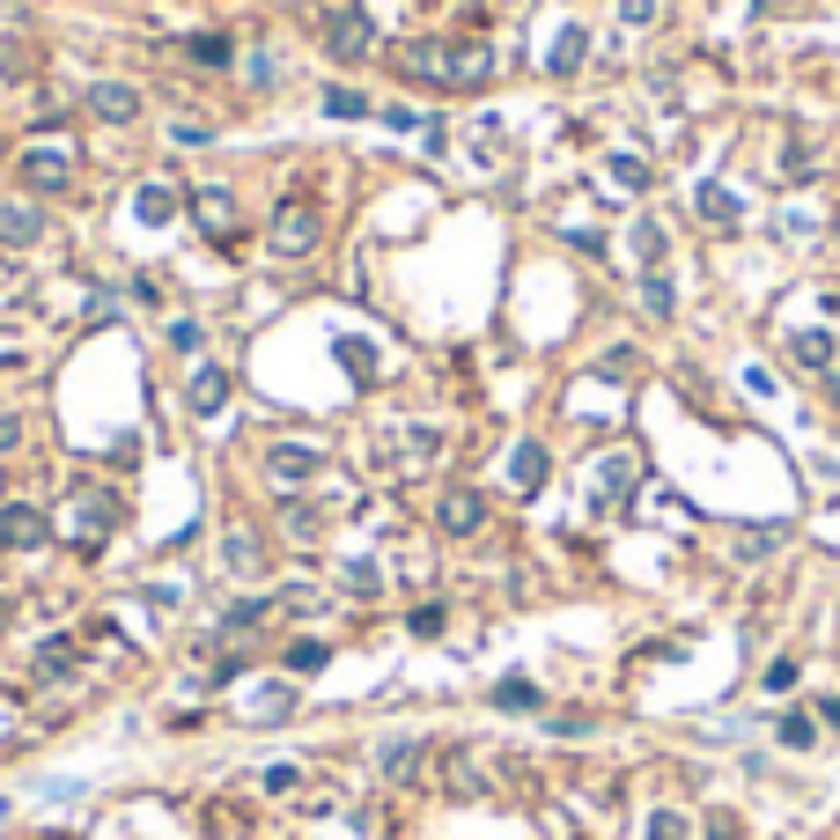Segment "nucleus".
<instances>
[{"label":"nucleus","instance_id":"37","mask_svg":"<svg viewBox=\"0 0 840 840\" xmlns=\"http://www.w3.org/2000/svg\"><path fill=\"white\" fill-rule=\"evenodd\" d=\"M656 8H664V0H619V23H627V30H649V23H656Z\"/></svg>","mask_w":840,"mask_h":840},{"label":"nucleus","instance_id":"46","mask_svg":"<svg viewBox=\"0 0 840 840\" xmlns=\"http://www.w3.org/2000/svg\"><path fill=\"white\" fill-rule=\"evenodd\" d=\"M8 619H15V605H8V597H0V627H8Z\"/></svg>","mask_w":840,"mask_h":840},{"label":"nucleus","instance_id":"45","mask_svg":"<svg viewBox=\"0 0 840 840\" xmlns=\"http://www.w3.org/2000/svg\"><path fill=\"white\" fill-rule=\"evenodd\" d=\"M826 391H833V406H840V369H826Z\"/></svg>","mask_w":840,"mask_h":840},{"label":"nucleus","instance_id":"26","mask_svg":"<svg viewBox=\"0 0 840 840\" xmlns=\"http://www.w3.org/2000/svg\"><path fill=\"white\" fill-rule=\"evenodd\" d=\"M634 258H642V273L664 266V222H649V214L634 222Z\"/></svg>","mask_w":840,"mask_h":840},{"label":"nucleus","instance_id":"42","mask_svg":"<svg viewBox=\"0 0 840 840\" xmlns=\"http://www.w3.org/2000/svg\"><path fill=\"white\" fill-rule=\"evenodd\" d=\"M766 686H774V693H789V686H796V664H789V656H782V664H766Z\"/></svg>","mask_w":840,"mask_h":840},{"label":"nucleus","instance_id":"11","mask_svg":"<svg viewBox=\"0 0 840 840\" xmlns=\"http://www.w3.org/2000/svg\"><path fill=\"white\" fill-rule=\"evenodd\" d=\"M81 111L103 119V125H133V119H141V89H133V81H89Z\"/></svg>","mask_w":840,"mask_h":840},{"label":"nucleus","instance_id":"15","mask_svg":"<svg viewBox=\"0 0 840 840\" xmlns=\"http://www.w3.org/2000/svg\"><path fill=\"white\" fill-rule=\"evenodd\" d=\"M634 479H642V457H634V450L597 457V495H605V501H627V495H634Z\"/></svg>","mask_w":840,"mask_h":840},{"label":"nucleus","instance_id":"16","mask_svg":"<svg viewBox=\"0 0 840 840\" xmlns=\"http://www.w3.org/2000/svg\"><path fill=\"white\" fill-rule=\"evenodd\" d=\"M443 789L450 796H487V766H479V752H450V760H443Z\"/></svg>","mask_w":840,"mask_h":840},{"label":"nucleus","instance_id":"41","mask_svg":"<svg viewBox=\"0 0 840 840\" xmlns=\"http://www.w3.org/2000/svg\"><path fill=\"white\" fill-rule=\"evenodd\" d=\"M296 782H302L296 766H266V789H273V796H288V789H296Z\"/></svg>","mask_w":840,"mask_h":840},{"label":"nucleus","instance_id":"13","mask_svg":"<svg viewBox=\"0 0 840 840\" xmlns=\"http://www.w3.org/2000/svg\"><path fill=\"white\" fill-rule=\"evenodd\" d=\"M185 406H192L199 420H214L229 406V369H214V362H199L192 369V384H185Z\"/></svg>","mask_w":840,"mask_h":840},{"label":"nucleus","instance_id":"19","mask_svg":"<svg viewBox=\"0 0 840 840\" xmlns=\"http://www.w3.org/2000/svg\"><path fill=\"white\" fill-rule=\"evenodd\" d=\"M789 362H796V369H811V376H826V369H833V332H796Z\"/></svg>","mask_w":840,"mask_h":840},{"label":"nucleus","instance_id":"43","mask_svg":"<svg viewBox=\"0 0 840 840\" xmlns=\"http://www.w3.org/2000/svg\"><path fill=\"white\" fill-rule=\"evenodd\" d=\"M15 443H23V420H15V413H0V457H8Z\"/></svg>","mask_w":840,"mask_h":840},{"label":"nucleus","instance_id":"40","mask_svg":"<svg viewBox=\"0 0 840 840\" xmlns=\"http://www.w3.org/2000/svg\"><path fill=\"white\" fill-rule=\"evenodd\" d=\"M170 346H177V354H199V324L177 318V324H170Z\"/></svg>","mask_w":840,"mask_h":840},{"label":"nucleus","instance_id":"5","mask_svg":"<svg viewBox=\"0 0 840 840\" xmlns=\"http://www.w3.org/2000/svg\"><path fill=\"white\" fill-rule=\"evenodd\" d=\"M435 457H443V435H435V428H420V420H413V428H384V435H376V465L398 472V479L428 472Z\"/></svg>","mask_w":840,"mask_h":840},{"label":"nucleus","instance_id":"25","mask_svg":"<svg viewBox=\"0 0 840 840\" xmlns=\"http://www.w3.org/2000/svg\"><path fill=\"white\" fill-rule=\"evenodd\" d=\"M495 708H501V716H531V708H539V686H531V678H501Z\"/></svg>","mask_w":840,"mask_h":840},{"label":"nucleus","instance_id":"31","mask_svg":"<svg viewBox=\"0 0 840 840\" xmlns=\"http://www.w3.org/2000/svg\"><path fill=\"white\" fill-rule=\"evenodd\" d=\"M340 362H346V376H354V384H376V354H369V340H340Z\"/></svg>","mask_w":840,"mask_h":840},{"label":"nucleus","instance_id":"3","mask_svg":"<svg viewBox=\"0 0 840 840\" xmlns=\"http://www.w3.org/2000/svg\"><path fill=\"white\" fill-rule=\"evenodd\" d=\"M119 501H111V487H75V501H67V539H75V553H103L111 545V531H119Z\"/></svg>","mask_w":840,"mask_h":840},{"label":"nucleus","instance_id":"14","mask_svg":"<svg viewBox=\"0 0 840 840\" xmlns=\"http://www.w3.org/2000/svg\"><path fill=\"white\" fill-rule=\"evenodd\" d=\"M376 766H384V782H406V789H413L420 774H428V744H420V738H391Z\"/></svg>","mask_w":840,"mask_h":840},{"label":"nucleus","instance_id":"28","mask_svg":"<svg viewBox=\"0 0 840 840\" xmlns=\"http://www.w3.org/2000/svg\"><path fill=\"white\" fill-rule=\"evenodd\" d=\"M605 170H612V185H619V192H649V163H642V155H627V148H619L612 163H605Z\"/></svg>","mask_w":840,"mask_h":840},{"label":"nucleus","instance_id":"7","mask_svg":"<svg viewBox=\"0 0 840 840\" xmlns=\"http://www.w3.org/2000/svg\"><path fill=\"white\" fill-rule=\"evenodd\" d=\"M266 479L280 487V495L318 487V479H324V450H318V443H273V450H266Z\"/></svg>","mask_w":840,"mask_h":840},{"label":"nucleus","instance_id":"22","mask_svg":"<svg viewBox=\"0 0 840 840\" xmlns=\"http://www.w3.org/2000/svg\"><path fill=\"white\" fill-rule=\"evenodd\" d=\"M642 310H649V318H671V310H678V288H671V273H664V266L642 273Z\"/></svg>","mask_w":840,"mask_h":840},{"label":"nucleus","instance_id":"44","mask_svg":"<svg viewBox=\"0 0 840 840\" xmlns=\"http://www.w3.org/2000/svg\"><path fill=\"white\" fill-rule=\"evenodd\" d=\"M818 722H833V730H840V700H818Z\"/></svg>","mask_w":840,"mask_h":840},{"label":"nucleus","instance_id":"33","mask_svg":"<svg viewBox=\"0 0 840 840\" xmlns=\"http://www.w3.org/2000/svg\"><path fill=\"white\" fill-rule=\"evenodd\" d=\"M229 568L258 575V539H251V531H229Z\"/></svg>","mask_w":840,"mask_h":840},{"label":"nucleus","instance_id":"18","mask_svg":"<svg viewBox=\"0 0 840 840\" xmlns=\"http://www.w3.org/2000/svg\"><path fill=\"white\" fill-rule=\"evenodd\" d=\"M693 207H700V222H716V229H738V192H730V185H700V192H693Z\"/></svg>","mask_w":840,"mask_h":840},{"label":"nucleus","instance_id":"17","mask_svg":"<svg viewBox=\"0 0 840 840\" xmlns=\"http://www.w3.org/2000/svg\"><path fill=\"white\" fill-rule=\"evenodd\" d=\"M509 487H517V495H539V487H545V450L539 443L509 450Z\"/></svg>","mask_w":840,"mask_h":840},{"label":"nucleus","instance_id":"9","mask_svg":"<svg viewBox=\"0 0 840 840\" xmlns=\"http://www.w3.org/2000/svg\"><path fill=\"white\" fill-rule=\"evenodd\" d=\"M52 539V517L37 501H0V553H37Z\"/></svg>","mask_w":840,"mask_h":840},{"label":"nucleus","instance_id":"27","mask_svg":"<svg viewBox=\"0 0 840 840\" xmlns=\"http://www.w3.org/2000/svg\"><path fill=\"white\" fill-rule=\"evenodd\" d=\"M324 111H332V119H369L376 103L362 97V89H346V81H332V89H324Z\"/></svg>","mask_w":840,"mask_h":840},{"label":"nucleus","instance_id":"39","mask_svg":"<svg viewBox=\"0 0 840 840\" xmlns=\"http://www.w3.org/2000/svg\"><path fill=\"white\" fill-rule=\"evenodd\" d=\"M406 627H413L420 642H428V634H443V605H420V612H413V619H406Z\"/></svg>","mask_w":840,"mask_h":840},{"label":"nucleus","instance_id":"23","mask_svg":"<svg viewBox=\"0 0 840 840\" xmlns=\"http://www.w3.org/2000/svg\"><path fill=\"white\" fill-rule=\"evenodd\" d=\"M185 59H199V67H229V59H236V45H229V37H214V30H199V37H185Z\"/></svg>","mask_w":840,"mask_h":840},{"label":"nucleus","instance_id":"35","mask_svg":"<svg viewBox=\"0 0 840 840\" xmlns=\"http://www.w3.org/2000/svg\"><path fill=\"white\" fill-rule=\"evenodd\" d=\"M649 840H693L686 811H649Z\"/></svg>","mask_w":840,"mask_h":840},{"label":"nucleus","instance_id":"21","mask_svg":"<svg viewBox=\"0 0 840 840\" xmlns=\"http://www.w3.org/2000/svg\"><path fill=\"white\" fill-rule=\"evenodd\" d=\"M75 664H81V649L67 642V634H52V642L37 649V678H67V671H75Z\"/></svg>","mask_w":840,"mask_h":840},{"label":"nucleus","instance_id":"36","mask_svg":"<svg viewBox=\"0 0 840 840\" xmlns=\"http://www.w3.org/2000/svg\"><path fill=\"white\" fill-rule=\"evenodd\" d=\"M324 664H332V649H324V642H296V649H288V671H324Z\"/></svg>","mask_w":840,"mask_h":840},{"label":"nucleus","instance_id":"10","mask_svg":"<svg viewBox=\"0 0 840 840\" xmlns=\"http://www.w3.org/2000/svg\"><path fill=\"white\" fill-rule=\"evenodd\" d=\"M435 531H443V539H479V531H487V495H479V487H450V495L435 501Z\"/></svg>","mask_w":840,"mask_h":840},{"label":"nucleus","instance_id":"24","mask_svg":"<svg viewBox=\"0 0 840 840\" xmlns=\"http://www.w3.org/2000/svg\"><path fill=\"white\" fill-rule=\"evenodd\" d=\"M133 214H141V222H170V214H177V185H141Z\"/></svg>","mask_w":840,"mask_h":840},{"label":"nucleus","instance_id":"20","mask_svg":"<svg viewBox=\"0 0 840 840\" xmlns=\"http://www.w3.org/2000/svg\"><path fill=\"white\" fill-rule=\"evenodd\" d=\"M583 52H590V37L568 23L561 37H553V52H545V75H575V67H583Z\"/></svg>","mask_w":840,"mask_h":840},{"label":"nucleus","instance_id":"6","mask_svg":"<svg viewBox=\"0 0 840 840\" xmlns=\"http://www.w3.org/2000/svg\"><path fill=\"white\" fill-rule=\"evenodd\" d=\"M324 52H332V59H346V67L376 52V23H369V8H362V0H340V8L324 15Z\"/></svg>","mask_w":840,"mask_h":840},{"label":"nucleus","instance_id":"12","mask_svg":"<svg viewBox=\"0 0 840 840\" xmlns=\"http://www.w3.org/2000/svg\"><path fill=\"white\" fill-rule=\"evenodd\" d=\"M37 236H45V207H37V199H8V207H0V244L30 251Z\"/></svg>","mask_w":840,"mask_h":840},{"label":"nucleus","instance_id":"2","mask_svg":"<svg viewBox=\"0 0 840 840\" xmlns=\"http://www.w3.org/2000/svg\"><path fill=\"white\" fill-rule=\"evenodd\" d=\"M266 244H273V258H310L324 244V207L318 199H280L266 222Z\"/></svg>","mask_w":840,"mask_h":840},{"label":"nucleus","instance_id":"8","mask_svg":"<svg viewBox=\"0 0 840 840\" xmlns=\"http://www.w3.org/2000/svg\"><path fill=\"white\" fill-rule=\"evenodd\" d=\"M185 207H192V222H199L207 244H236V192H229V185H192Z\"/></svg>","mask_w":840,"mask_h":840},{"label":"nucleus","instance_id":"32","mask_svg":"<svg viewBox=\"0 0 840 840\" xmlns=\"http://www.w3.org/2000/svg\"><path fill=\"white\" fill-rule=\"evenodd\" d=\"M23 75H37V52L30 45H0V81H23Z\"/></svg>","mask_w":840,"mask_h":840},{"label":"nucleus","instance_id":"29","mask_svg":"<svg viewBox=\"0 0 840 840\" xmlns=\"http://www.w3.org/2000/svg\"><path fill=\"white\" fill-rule=\"evenodd\" d=\"M266 612H273L266 597H244V605H229V612H222V634H251V627H266Z\"/></svg>","mask_w":840,"mask_h":840},{"label":"nucleus","instance_id":"38","mask_svg":"<svg viewBox=\"0 0 840 840\" xmlns=\"http://www.w3.org/2000/svg\"><path fill=\"white\" fill-rule=\"evenodd\" d=\"M346 590H354V597H376L384 583H376V568H369V561H354V568H346Z\"/></svg>","mask_w":840,"mask_h":840},{"label":"nucleus","instance_id":"30","mask_svg":"<svg viewBox=\"0 0 840 840\" xmlns=\"http://www.w3.org/2000/svg\"><path fill=\"white\" fill-rule=\"evenodd\" d=\"M782 539H789L782 523H760V531H744V539H738V561H766V553H774Z\"/></svg>","mask_w":840,"mask_h":840},{"label":"nucleus","instance_id":"4","mask_svg":"<svg viewBox=\"0 0 840 840\" xmlns=\"http://www.w3.org/2000/svg\"><path fill=\"white\" fill-rule=\"evenodd\" d=\"M75 170H81V155H75L67 133H37V141L23 148V185H30V192H67Z\"/></svg>","mask_w":840,"mask_h":840},{"label":"nucleus","instance_id":"1","mask_svg":"<svg viewBox=\"0 0 840 840\" xmlns=\"http://www.w3.org/2000/svg\"><path fill=\"white\" fill-rule=\"evenodd\" d=\"M398 81H413V89H487L495 81V52L479 45H443V37H406L391 52Z\"/></svg>","mask_w":840,"mask_h":840},{"label":"nucleus","instance_id":"34","mask_svg":"<svg viewBox=\"0 0 840 840\" xmlns=\"http://www.w3.org/2000/svg\"><path fill=\"white\" fill-rule=\"evenodd\" d=\"M774 738H782V744H796V752H804V744H818V730H811V716H796V708H789V716L774 722Z\"/></svg>","mask_w":840,"mask_h":840}]
</instances>
